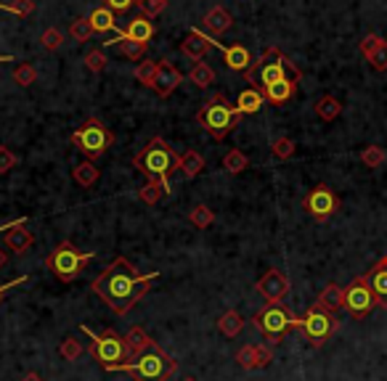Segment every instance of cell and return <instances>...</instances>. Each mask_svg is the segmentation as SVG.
<instances>
[{
    "label": "cell",
    "mask_w": 387,
    "mask_h": 381,
    "mask_svg": "<svg viewBox=\"0 0 387 381\" xmlns=\"http://www.w3.org/2000/svg\"><path fill=\"white\" fill-rule=\"evenodd\" d=\"M159 275L162 273H149V275L138 273L133 268V262H128V257H117L109 268H103L93 278L91 289L114 315L123 318L149 294V289H152Z\"/></svg>",
    "instance_id": "cell-1"
},
{
    "label": "cell",
    "mask_w": 387,
    "mask_h": 381,
    "mask_svg": "<svg viewBox=\"0 0 387 381\" xmlns=\"http://www.w3.org/2000/svg\"><path fill=\"white\" fill-rule=\"evenodd\" d=\"M178 159H181V154L164 138L157 135L133 157V167L146 178V183H159L164 188V196H167L170 193V178L178 170Z\"/></svg>",
    "instance_id": "cell-2"
},
{
    "label": "cell",
    "mask_w": 387,
    "mask_h": 381,
    "mask_svg": "<svg viewBox=\"0 0 387 381\" xmlns=\"http://www.w3.org/2000/svg\"><path fill=\"white\" fill-rule=\"evenodd\" d=\"M245 80L252 85V88H263V85H271V82L279 80H303V69L286 59L281 50L271 45L260 53V59L252 61V67L245 72Z\"/></svg>",
    "instance_id": "cell-3"
},
{
    "label": "cell",
    "mask_w": 387,
    "mask_h": 381,
    "mask_svg": "<svg viewBox=\"0 0 387 381\" xmlns=\"http://www.w3.org/2000/svg\"><path fill=\"white\" fill-rule=\"evenodd\" d=\"M242 114L236 109V103L225 98L223 93H213V98L202 103V109L196 111V122L204 127V132L213 135V141H225V135L239 127Z\"/></svg>",
    "instance_id": "cell-4"
},
{
    "label": "cell",
    "mask_w": 387,
    "mask_h": 381,
    "mask_svg": "<svg viewBox=\"0 0 387 381\" xmlns=\"http://www.w3.org/2000/svg\"><path fill=\"white\" fill-rule=\"evenodd\" d=\"M82 331L91 336V358L101 368H106V371H120V365H125V363L130 360V347H128V341H125L123 334H117L114 329H103V331H91L88 326H80Z\"/></svg>",
    "instance_id": "cell-5"
},
{
    "label": "cell",
    "mask_w": 387,
    "mask_h": 381,
    "mask_svg": "<svg viewBox=\"0 0 387 381\" xmlns=\"http://www.w3.org/2000/svg\"><path fill=\"white\" fill-rule=\"evenodd\" d=\"M175 368H178V363L159 344H154L146 352L130 358L125 365H120V371L130 373L135 381H167L175 373Z\"/></svg>",
    "instance_id": "cell-6"
},
{
    "label": "cell",
    "mask_w": 387,
    "mask_h": 381,
    "mask_svg": "<svg viewBox=\"0 0 387 381\" xmlns=\"http://www.w3.org/2000/svg\"><path fill=\"white\" fill-rule=\"evenodd\" d=\"M96 260L93 251H80L72 241H62L51 254H45V268L64 283L77 281V275L88 268V262Z\"/></svg>",
    "instance_id": "cell-7"
},
{
    "label": "cell",
    "mask_w": 387,
    "mask_h": 381,
    "mask_svg": "<svg viewBox=\"0 0 387 381\" xmlns=\"http://www.w3.org/2000/svg\"><path fill=\"white\" fill-rule=\"evenodd\" d=\"M72 146L80 151L88 161H96L114 146V132L99 117H91L72 132Z\"/></svg>",
    "instance_id": "cell-8"
},
{
    "label": "cell",
    "mask_w": 387,
    "mask_h": 381,
    "mask_svg": "<svg viewBox=\"0 0 387 381\" xmlns=\"http://www.w3.org/2000/svg\"><path fill=\"white\" fill-rule=\"evenodd\" d=\"M252 326L263 331V336L268 339L265 344L276 347L279 341L284 339L286 331H292V329H300V318H297L295 312L289 310L286 305H265L263 310L255 312V318H252Z\"/></svg>",
    "instance_id": "cell-9"
},
{
    "label": "cell",
    "mask_w": 387,
    "mask_h": 381,
    "mask_svg": "<svg viewBox=\"0 0 387 381\" xmlns=\"http://www.w3.org/2000/svg\"><path fill=\"white\" fill-rule=\"evenodd\" d=\"M337 329H340L337 312H326L321 307H316V305L300 318V331H303V336L308 339L310 347H324L326 341L337 334Z\"/></svg>",
    "instance_id": "cell-10"
},
{
    "label": "cell",
    "mask_w": 387,
    "mask_h": 381,
    "mask_svg": "<svg viewBox=\"0 0 387 381\" xmlns=\"http://www.w3.org/2000/svg\"><path fill=\"white\" fill-rule=\"evenodd\" d=\"M303 210H305L313 220L324 222L340 210V196H337L326 183H318L316 188L308 190V196L303 199Z\"/></svg>",
    "instance_id": "cell-11"
},
{
    "label": "cell",
    "mask_w": 387,
    "mask_h": 381,
    "mask_svg": "<svg viewBox=\"0 0 387 381\" xmlns=\"http://www.w3.org/2000/svg\"><path fill=\"white\" fill-rule=\"evenodd\" d=\"M374 307H377V302H374L371 286H369L366 273H364V275H358L356 281L345 289V310L350 312L356 321H364Z\"/></svg>",
    "instance_id": "cell-12"
},
{
    "label": "cell",
    "mask_w": 387,
    "mask_h": 381,
    "mask_svg": "<svg viewBox=\"0 0 387 381\" xmlns=\"http://www.w3.org/2000/svg\"><path fill=\"white\" fill-rule=\"evenodd\" d=\"M255 289L268 305H281L284 297L289 294V278H286L279 268H271V271L265 273L263 278L255 283Z\"/></svg>",
    "instance_id": "cell-13"
},
{
    "label": "cell",
    "mask_w": 387,
    "mask_h": 381,
    "mask_svg": "<svg viewBox=\"0 0 387 381\" xmlns=\"http://www.w3.org/2000/svg\"><path fill=\"white\" fill-rule=\"evenodd\" d=\"M274 360V347L271 344H245L236 352V363L245 371H260Z\"/></svg>",
    "instance_id": "cell-14"
},
{
    "label": "cell",
    "mask_w": 387,
    "mask_h": 381,
    "mask_svg": "<svg viewBox=\"0 0 387 381\" xmlns=\"http://www.w3.org/2000/svg\"><path fill=\"white\" fill-rule=\"evenodd\" d=\"M181 82H184V74L175 69L170 59H162L159 61V72H157V80H154L152 91L157 93L159 98H170V96L178 91Z\"/></svg>",
    "instance_id": "cell-15"
},
{
    "label": "cell",
    "mask_w": 387,
    "mask_h": 381,
    "mask_svg": "<svg viewBox=\"0 0 387 381\" xmlns=\"http://www.w3.org/2000/svg\"><path fill=\"white\" fill-rule=\"evenodd\" d=\"M117 35H120V38H128V40L141 42V45H149V40L157 35V24H154L152 19H146V16L138 13V16H133V19L128 21V27L120 30Z\"/></svg>",
    "instance_id": "cell-16"
},
{
    "label": "cell",
    "mask_w": 387,
    "mask_h": 381,
    "mask_svg": "<svg viewBox=\"0 0 387 381\" xmlns=\"http://www.w3.org/2000/svg\"><path fill=\"white\" fill-rule=\"evenodd\" d=\"M215 48L223 50V61L231 72H242V74H245V72L252 67V53H249V48L239 45V42H234V45H220V42H215Z\"/></svg>",
    "instance_id": "cell-17"
},
{
    "label": "cell",
    "mask_w": 387,
    "mask_h": 381,
    "mask_svg": "<svg viewBox=\"0 0 387 381\" xmlns=\"http://www.w3.org/2000/svg\"><path fill=\"white\" fill-rule=\"evenodd\" d=\"M366 281L371 286L377 307H387V254L366 273Z\"/></svg>",
    "instance_id": "cell-18"
},
{
    "label": "cell",
    "mask_w": 387,
    "mask_h": 381,
    "mask_svg": "<svg viewBox=\"0 0 387 381\" xmlns=\"http://www.w3.org/2000/svg\"><path fill=\"white\" fill-rule=\"evenodd\" d=\"M210 48H215V40H210L202 30H191L184 40H181V53L189 56V59H194V61H202L204 53H207Z\"/></svg>",
    "instance_id": "cell-19"
},
{
    "label": "cell",
    "mask_w": 387,
    "mask_h": 381,
    "mask_svg": "<svg viewBox=\"0 0 387 381\" xmlns=\"http://www.w3.org/2000/svg\"><path fill=\"white\" fill-rule=\"evenodd\" d=\"M204 30L210 32L213 38H218V35H225V32L231 30V24H234V16L228 13V11L223 8V6H213V8L204 13Z\"/></svg>",
    "instance_id": "cell-20"
},
{
    "label": "cell",
    "mask_w": 387,
    "mask_h": 381,
    "mask_svg": "<svg viewBox=\"0 0 387 381\" xmlns=\"http://www.w3.org/2000/svg\"><path fill=\"white\" fill-rule=\"evenodd\" d=\"M260 93L265 96L268 103H286V101L295 98L297 93V80H279L271 82V85H263Z\"/></svg>",
    "instance_id": "cell-21"
},
{
    "label": "cell",
    "mask_w": 387,
    "mask_h": 381,
    "mask_svg": "<svg viewBox=\"0 0 387 381\" xmlns=\"http://www.w3.org/2000/svg\"><path fill=\"white\" fill-rule=\"evenodd\" d=\"M316 307H321V310H326V312L345 310V289H342V286H337V283H329V286L318 294Z\"/></svg>",
    "instance_id": "cell-22"
},
{
    "label": "cell",
    "mask_w": 387,
    "mask_h": 381,
    "mask_svg": "<svg viewBox=\"0 0 387 381\" xmlns=\"http://www.w3.org/2000/svg\"><path fill=\"white\" fill-rule=\"evenodd\" d=\"M24 222H27V220H21L16 228H11V231L6 233V246H9L11 251H16V254H24V251L35 244V236L27 231V225H24Z\"/></svg>",
    "instance_id": "cell-23"
},
{
    "label": "cell",
    "mask_w": 387,
    "mask_h": 381,
    "mask_svg": "<svg viewBox=\"0 0 387 381\" xmlns=\"http://www.w3.org/2000/svg\"><path fill=\"white\" fill-rule=\"evenodd\" d=\"M265 103L268 101L260 93V88H245V91L239 93V98H236V109H239V114H257Z\"/></svg>",
    "instance_id": "cell-24"
},
{
    "label": "cell",
    "mask_w": 387,
    "mask_h": 381,
    "mask_svg": "<svg viewBox=\"0 0 387 381\" xmlns=\"http://www.w3.org/2000/svg\"><path fill=\"white\" fill-rule=\"evenodd\" d=\"M93 27V35H106V32H120L117 27V19H114V11H109L106 6H99L93 8V13L88 16Z\"/></svg>",
    "instance_id": "cell-25"
},
{
    "label": "cell",
    "mask_w": 387,
    "mask_h": 381,
    "mask_svg": "<svg viewBox=\"0 0 387 381\" xmlns=\"http://www.w3.org/2000/svg\"><path fill=\"white\" fill-rule=\"evenodd\" d=\"M178 170L184 172L186 181H194V178H199L204 170V157L199 154V151H184L181 154V159H178Z\"/></svg>",
    "instance_id": "cell-26"
},
{
    "label": "cell",
    "mask_w": 387,
    "mask_h": 381,
    "mask_svg": "<svg viewBox=\"0 0 387 381\" xmlns=\"http://www.w3.org/2000/svg\"><path fill=\"white\" fill-rule=\"evenodd\" d=\"M125 341H128V347H130V355L135 358V355H141V352H146L149 347H154L157 341L146 334V329L143 326H133L130 331L125 334Z\"/></svg>",
    "instance_id": "cell-27"
},
{
    "label": "cell",
    "mask_w": 387,
    "mask_h": 381,
    "mask_svg": "<svg viewBox=\"0 0 387 381\" xmlns=\"http://www.w3.org/2000/svg\"><path fill=\"white\" fill-rule=\"evenodd\" d=\"M242 329H245V318H242V312L239 310H228L218 318V331L223 334V336H228V339L239 336Z\"/></svg>",
    "instance_id": "cell-28"
},
{
    "label": "cell",
    "mask_w": 387,
    "mask_h": 381,
    "mask_svg": "<svg viewBox=\"0 0 387 381\" xmlns=\"http://www.w3.org/2000/svg\"><path fill=\"white\" fill-rule=\"evenodd\" d=\"M72 175H74V183L77 186H82V188H91V186H96L99 183V178H101V170L93 164V161H80L74 170H72Z\"/></svg>",
    "instance_id": "cell-29"
},
{
    "label": "cell",
    "mask_w": 387,
    "mask_h": 381,
    "mask_svg": "<svg viewBox=\"0 0 387 381\" xmlns=\"http://www.w3.org/2000/svg\"><path fill=\"white\" fill-rule=\"evenodd\" d=\"M106 45H114V48L123 53L128 61H143V56H146V45H141V42L135 40H128V38H114V40H109Z\"/></svg>",
    "instance_id": "cell-30"
},
{
    "label": "cell",
    "mask_w": 387,
    "mask_h": 381,
    "mask_svg": "<svg viewBox=\"0 0 387 381\" xmlns=\"http://www.w3.org/2000/svg\"><path fill=\"white\" fill-rule=\"evenodd\" d=\"M189 80H191L199 91H207V88H213V82H215V69L210 67V64H204V61H196V64L191 67Z\"/></svg>",
    "instance_id": "cell-31"
},
{
    "label": "cell",
    "mask_w": 387,
    "mask_h": 381,
    "mask_svg": "<svg viewBox=\"0 0 387 381\" xmlns=\"http://www.w3.org/2000/svg\"><path fill=\"white\" fill-rule=\"evenodd\" d=\"M316 117L318 120H324V122H335L340 114H342V103L335 98V96H324V98H318L316 101Z\"/></svg>",
    "instance_id": "cell-32"
},
{
    "label": "cell",
    "mask_w": 387,
    "mask_h": 381,
    "mask_svg": "<svg viewBox=\"0 0 387 381\" xmlns=\"http://www.w3.org/2000/svg\"><path fill=\"white\" fill-rule=\"evenodd\" d=\"M247 167H249V159H247V154H242L239 149H231L223 157V170L231 172V175H242Z\"/></svg>",
    "instance_id": "cell-33"
},
{
    "label": "cell",
    "mask_w": 387,
    "mask_h": 381,
    "mask_svg": "<svg viewBox=\"0 0 387 381\" xmlns=\"http://www.w3.org/2000/svg\"><path fill=\"white\" fill-rule=\"evenodd\" d=\"M189 222H191L194 228H199V231H204V228H210L215 222V212L207 207V204H196L191 212H189Z\"/></svg>",
    "instance_id": "cell-34"
},
{
    "label": "cell",
    "mask_w": 387,
    "mask_h": 381,
    "mask_svg": "<svg viewBox=\"0 0 387 381\" xmlns=\"http://www.w3.org/2000/svg\"><path fill=\"white\" fill-rule=\"evenodd\" d=\"M157 72H159V61H152V59H143L138 67H135V80L152 88L154 80H157Z\"/></svg>",
    "instance_id": "cell-35"
},
{
    "label": "cell",
    "mask_w": 387,
    "mask_h": 381,
    "mask_svg": "<svg viewBox=\"0 0 387 381\" xmlns=\"http://www.w3.org/2000/svg\"><path fill=\"white\" fill-rule=\"evenodd\" d=\"M364 59L371 64V69L374 72H385L387 69V40H379L377 45L364 56Z\"/></svg>",
    "instance_id": "cell-36"
},
{
    "label": "cell",
    "mask_w": 387,
    "mask_h": 381,
    "mask_svg": "<svg viewBox=\"0 0 387 381\" xmlns=\"http://www.w3.org/2000/svg\"><path fill=\"white\" fill-rule=\"evenodd\" d=\"M387 159V154L382 146H366V149L361 151V161L366 164L369 170H377V167H382Z\"/></svg>",
    "instance_id": "cell-37"
},
{
    "label": "cell",
    "mask_w": 387,
    "mask_h": 381,
    "mask_svg": "<svg viewBox=\"0 0 387 381\" xmlns=\"http://www.w3.org/2000/svg\"><path fill=\"white\" fill-rule=\"evenodd\" d=\"M35 80H38V69L32 64H16V69H13V82L16 85L30 88V85H35Z\"/></svg>",
    "instance_id": "cell-38"
},
{
    "label": "cell",
    "mask_w": 387,
    "mask_h": 381,
    "mask_svg": "<svg viewBox=\"0 0 387 381\" xmlns=\"http://www.w3.org/2000/svg\"><path fill=\"white\" fill-rule=\"evenodd\" d=\"M167 3H170V0H135L141 16H146V19H157V16L167 8Z\"/></svg>",
    "instance_id": "cell-39"
},
{
    "label": "cell",
    "mask_w": 387,
    "mask_h": 381,
    "mask_svg": "<svg viewBox=\"0 0 387 381\" xmlns=\"http://www.w3.org/2000/svg\"><path fill=\"white\" fill-rule=\"evenodd\" d=\"M69 35L74 38L77 42H88L93 38V27H91V19H85V16H80V19L72 21L69 27Z\"/></svg>",
    "instance_id": "cell-40"
},
{
    "label": "cell",
    "mask_w": 387,
    "mask_h": 381,
    "mask_svg": "<svg viewBox=\"0 0 387 381\" xmlns=\"http://www.w3.org/2000/svg\"><path fill=\"white\" fill-rule=\"evenodd\" d=\"M162 196H164V188L159 183H146V186H141V190H138V199H141L143 204H149V207H154Z\"/></svg>",
    "instance_id": "cell-41"
},
{
    "label": "cell",
    "mask_w": 387,
    "mask_h": 381,
    "mask_svg": "<svg viewBox=\"0 0 387 381\" xmlns=\"http://www.w3.org/2000/svg\"><path fill=\"white\" fill-rule=\"evenodd\" d=\"M295 141H292V138H276L274 143H271V154H274L276 159H289V157H292V154H295Z\"/></svg>",
    "instance_id": "cell-42"
},
{
    "label": "cell",
    "mask_w": 387,
    "mask_h": 381,
    "mask_svg": "<svg viewBox=\"0 0 387 381\" xmlns=\"http://www.w3.org/2000/svg\"><path fill=\"white\" fill-rule=\"evenodd\" d=\"M59 355H62L64 360H77V358H80L82 355V344L77 339H72V336H67V339L62 341V344H59Z\"/></svg>",
    "instance_id": "cell-43"
},
{
    "label": "cell",
    "mask_w": 387,
    "mask_h": 381,
    "mask_svg": "<svg viewBox=\"0 0 387 381\" xmlns=\"http://www.w3.org/2000/svg\"><path fill=\"white\" fill-rule=\"evenodd\" d=\"M62 42H64V35H62V30H56V27H48V30L40 35V45L45 50H59L62 48Z\"/></svg>",
    "instance_id": "cell-44"
},
{
    "label": "cell",
    "mask_w": 387,
    "mask_h": 381,
    "mask_svg": "<svg viewBox=\"0 0 387 381\" xmlns=\"http://www.w3.org/2000/svg\"><path fill=\"white\" fill-rule=\"evenodd\" d=\"M6 11L16 13L21 19H27V16L35 13V0H11V3H6Z\"/></svg>",
    "instance_id": "cell-45"
},
{
    "label": "cell",
    "mask_w": 387,
    "mask_h": 381,
    "mask_svg": "<svg viewBox=\"0 0 387 381\" xmlns=\"http://www.w3.org/2000/svg\"><path fill=\"white\" fill-rule=\"evenodd\" d=\"M85 67H88V69L91 72H96V74H99V72H103L106 69V53H103V50H91V53H88V56H85Z\"/></svg>",
    "instance_id": "cell-46"
},
{
    "label": "cell",
    "mask_w": 387,
    "mask_h": 381,
    "mask_svg": "<svg viewBox=\"0 0 387 381\" xmlns=\"http://www.w3.org/2000/svg\"><path fill=\"white\" fill-rule=\"evenodd\" d=\"M16 161H19V157H16L9 146H0V175H6L9 170H13Z\"/></svg>",
    "instance_id": "cell-47"
},
{
    "label": "cell",
    "mask_w": 387,
    "mask_h": 381,
    "mask_svg": "<svg viewBox=\"0 0 387 381\" xmlns=\"http://www.w3.org/2000/svg\"><path fill=\"white\" fill-rule=\"evenodd\" d=\"M103 6L114 13H128V11L135 6V0H103Z\"/></svg>",
    "instance_id": "cell-48"
},
{
    "label": "cell",
    "mask_w": 387,
    "mask_h": 381,
    "mask_svg": "<svg viewBox=\"0 0 387 381\" xmlns=\"http://www.w3.org/2000/svg\"><path fill=\"white\" fill-rule=\"evenodd\" d=\"M30 281V275H19V278H13V281L9 283H0V302H3V297H6V291H11L13 286H21V283Z\"/></svg>",
    "instance_id": "cell-49"
},
{
    "label": "cell",
    "mask_w": 387,
    "mask_h": 381,
    "mask_svg": "<svg viewBox=\"0 0 387 381\" xmlns=\"http://www.w3.org/2000/svg\"><path fill=\"white\" fill-rule=\"evenodd\" d=\"M379 40H382V38H379V35H374V32H371V35H366V38H364V42H361V56H366L369 50L374 48Z\"/></svg>",
    "instance_id": "cell-50"
},
{
    "label": "cell",
    "mask_w": 387,
    "mask_h": 381,
    "mask_svg": "<svg viewBox=\"0 0 387 381\" xmlns=\"http://www.w3.org/2000/svg\"><path fill=\"white\" fill-rule=\"evenodd\" d=\"M21 381H45V379H43L40 373L30 371V373H24V376H21Z\"/></svg>",
    "instance_id": "cell-51"
},
{
    "label": "cell",
    "mask_w": 387,
    "mask_h": 381,
    "mask_svg": "<svg viewBox=\"0 0 387 381\" xmlns=\"http://www.w3.org/2000/svg\"><path fill=\"white\" fill-rule=\"evenodd\" d=\"M21 220H24V217H21ZM21 220H13V222H6V225H3V228H0V233H9L11 228H16V225H19Z\"/></svg>",
    "instance_id": "cell-52"
},
{
    "label": "cell",
    "mask_w": 387,
    "mask_h": 381,
    "mask_svg": "<svg viewBox=\"0 0 387 381\" xmlns=\"http://www.w3.org/2000/svg\"><path fill=\"white\" fill-rule=\"evenodd\" d=\"M6 262H9V254L0 249V268H6Z\"/></svg>",
    "instance_id": "cell-53"
},
{
    "label": "cell",
    "mask_w": 387,
    "mask_h": 381,
    "mask_svg": "<svg viewBox=\"0 0 387 381\" xmlns=\"http://www.w3.org/2000/svg\"><path fill=\"white\" fill-rule=\"evenodd\" d=\"M3 61H13V56H9V53H6V56H0V64H3Z\"/></svg>",
    "instance_id": "cell-54"
},
{
    "label": "cell",
    "mask_w": 387,
    "mask_h": 381,
    "mask_svg": "<svg viewBox=\"0 0 387 381\" xmlns=\"http://www.w3.org/2000/svg\"><path fill=\"white\" fill-rule=\"evenodd\" d=\"M186 381H196V379H186Z\"/></svg>",
    "instance_id": "cell-55"
}]
</instances>
